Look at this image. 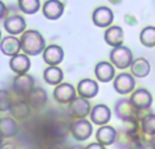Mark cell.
<instances>
[{
	"label": "cell",
	"mask_w": 155,
	"mask_h": 149,
	"mask_svg": "<svg viewBox=\"0 0 155 149\" xmlns=\"http://www.w3.org/2000/svg\"><path fill=\"white\" fill-rule=\"evenodd\" d=\"M151 149H155V147H154V148H151Z\"/></svg>",
	"instance_id": "obj_35"
},
{
	"label": "cell",
	"mask_w": 155,
	"mask_h": 149,
	"mask_svg": "<svg viewBox=\"0 0 155 149\" xmlns=\"http://www.w3.org/2000/svg\"><path fill=\"white\" fill-rule=\"evenodd\" d=\"M0 128H2L3 138H11V137L16 136V133L19 130L18 122L12 117H3L2 121H0Z\"/></svg>",
	"instance_id": "obj_23"
},
{
	"label": "cell",
	"mask_w": 155,
	"mask_h": 149,
	"mask_svg": "<svg viewBox=\"0 0 155 149\" xmlns=\"http://www.w3.org/2000/svg\"><path fill=\"white\" fill-rule=\"evenodd\" d=\"M44 80H45L46 84L49 85H60L63 83V77H64V74H63V71L60 69L59 67H48L44 69Z\"/></svg>",
	"instance_id": "obj_24"
},
{
	"label": "cell",
	"mask_w": 155,
	"mask_h": 149,
	"mask_svg": "<svg viewBox=\"0 0 155 149\" xmlns=\"http://www.w3.org/2000/svg\"><path fill=\"white\" fill-rule=\"evenodd\" d=\"M109 2L112 3V4H116V5H117V4H121V3H123V0H109Z\"/></svg>",
	"instance_id": "obj_33"
},
{
	"label": "cell",
	"mask_w": 155,
	"mask_h": 149,
	"mask_svg": "<svg viewBox=\"0 0 155 149\" xmlns=\"http://www.w3.org/2000/svg\"><path fill=\"white\" fill-rule=\"evenodd\" d=\"M70 132L76 141H86L93 133V125L86 118L84 119H76L71 123Z\"/></svg>",
	"instance_id": "obj_8"
},
{
	"label": "cell",
	"mask_w": 155,
	"mask_h": 149,
	"mask_svg": "<svg viewBox=\"0 0 155 149\" xmlns=\"http://www.w3.org/2000/svg\"><path fill=\"white\" fill-rule=\"evenodd\" d=\"M135 76L132 73L123 72L117 74L113 81V87H114L116 92L121 94V95H127V94H132L135 91Z\"/></svg>",
	"instance_id": "obj_7"
},
{
	"label": "cell",
	"mask_w": 155,
	"mask_h": 149,
	"mask_svg": "<svg viewBox=\"0 0 155 149\" xmlns=\"http://www.w3.org/2000/svg\"><path fill=\"white\" fill-rule=\"evenodd\" d=\"M22 52L27 56H38L45 52V40L37 30H26L21 37Z\"/></svg>",
	"instance_id": "obj_2"
},
{
	"label": "cell",
	"mask_w": 155,
	"mask_h": 149,
	"mask_svg": "<svg viewBox=\"0 0 155 149\" xmlns=\"http://www.w3.org/2000/svg\"><path fill=\"white\" fill-rule=\"evenodd\" d=\"M10 68L14 73L16 74H26L30 69V59L27 54L19 53L16 56L11 57L10 60Z\"/></svg>",
	"instance_id": "obj_20"
},
{
	"label": "cell",
	"mask_w": 155,
	"mask_h": 149,
	"mask_svg": "<svg viewBox=\"0 0 155 149\" xmlns=\"http://www.w3.org/2000/svg\"><path fill=\"white\" fill-rule=\"evenodd\" d=\"M110 62L118 69H127L134 64V54L125 46H118V48H113L109 54Z\"/></svg>",
	"instance_id": "obj_4"
},
{
	"label": "cell",
	"mask_w": 155,
	"mask_h": 149,
	"mask_svg": "<svg viewBox=\"0 0 155 149\" xmlns=\"http://www.w3.org/2000/svg\"><path fill=\"white\" fill-rule=\"evenodd\" d=\"M12 90L16 95L23 96L26 99L30 95V92L34 90V79L29 73L16 74L12 80Z\"/></svg>",
	"instance_id": "obj_5"
},
{
	"label": "cell",
	"mask_w": 155,
	"mask_h": 149,
	"mask_svg": "<svg viewBox=\"0 0 155 149\" xmlns=\"http://www.w3.org/2000/svg\"><path fill=\"white\" fill-rule=\"evenodd\" d=\"M129 100L137 110H148L153 104V95L146 88H137L131 94Z\"/></svg>",
	"instance_id": "obj_10"
},
{
	"label": "cell",
	"mask_w": 155,
	"mask_h": 149,
	"mask_svg": "<svg viewBox=\"0 0 155 149\" xmlns=\"http://www.w3.org/2000/svg\"><path fill=\"white\" fill-rule=\"evenodd\" d=\"M140 132L148 136H155V114L148 113L140 119Z\"/></svg>",
	"instance_id": "obj_28"
},
{
	"label": "cell",
	"mask_w": 155,
	"mask_h": 149,
	"mask_svg": "<svg viewBox=\"0 0 155 149\" xmlns=\"http://www.w3.org/2000/svg\"><path fill=\"white\" fill-rule=\"evenodd\" d=\"M2 149H18V147L14 142H3Z\"/></svg>",
	"instance_id": "obj_32"
},
{
	"label": "cell",
	"mask_w": 155,
	"mask_h": 149,
	"mask_svg": "<svg viewBox=\"0 0 155 149\" xmlns=\"http://www.w3.org/2000/svg\"><path fill=\"white\" fill-rule=\"evenodd\" d=\"M26 100L29 102V104L33 109H40V107L46 104L48 95H46L45 90H42V88H34V90L30 92V95L26 98Z\"/></svg>",
	"instance_id": "obj_25"
},
{
	"label": "cell",
	"mask_w": 155,
	"mask_h": 149,
	"mask_svg": "<svg viewBox=\"0 0 155 149\" xmlns=\"http://www.w3.org/2000/svg\"><path fill=\"white\" fill-rule=\"evenodd\" d=\"M91 113V106L88 99L84 98H76L72 103L70 104V114L76 119H84Z\"/></svg>",
	"instance_id": "obj_13"
},
{
	"label": "cell",
	"mask_w": 155,
	"mask_h": 149,
	"mask_svg": "<svg viewBox=\"0 0 155 149\" xmlns=\"http://www.w3.org/2000/svg\"><path fill=\"white\" fill-rule=\"evenodd\" d=\"M78 94H79L80 98H84V99H91L98 94L99 87H98V83L93 79H82L78 84L76 88Z\"/></svg>",
	"instance_id": "obj_17"
},
{
	"label": "cell",
	"mask_w": 155,
	"mask_h": 149,
	"mask_svg": "<svg viewBox=\"0 0 155 149\" xmlns=\"http://www.w3.org/2000/svg\"><path fill=\"white\" fill-rule=\"evenodd\" d=\"M110 118H112V111L105 104H97L91 109L90 113V119L93 123L98 126H105L109 123Z\"/></svg>",
	"instance_id": "obj_14"
},
{
	"label": "cell",
	"mask_w": 155,
	"mask_h": 149,
	"mask_svg": "<svg viewBox=\"0 0 155 149\" xmlns=\"http://www.w3.org/2000/svg\"><path fill=\"white\" fill-rule=\"evenodd\" d=\"M114 111L117 115L118 119H121L124 123H129V122H140L144 115H142V113L144 110H137L136 107L132 104V102L129 99H121V100L116 102L114 106Z\"/></svg>",
	"instance_id": "obj_3"
},
{
	"label": "cell",
	"mask_w": 155,
	"mask_h": 149,
	"mask_svg": "<svg viewBox=\"0 0 155 149\" xmlns=\"http://www.w3.org/2000/svg\"><path fill=\"white\" fill-rule=\"evenodd\" d=\"M64 3L60 0H46L42 5V14L49 21H57L64 14Z\"/></svg>",
	"instance_id": "obj_11"
},
{
	"label": "cell",
	"mask_w": 155,
	"mask_h": 149,
	"mask_svg": "<svg viewBox=\"0 0 155 149\" xmlns=\"http://www.w3.org/2000/svg\"><path fill=\"white\" fill-rule=\"evenodd\" d=\"M31 109L33 107L29 104V102L26 99H22V100H18L15 103H12L10 111L12 118H15L16 121H25L30 117L31 114Z\"/></svg>",
	"instance_id": "obj_22"
},
{
	"label": "cell",
	"mask_w": 155,
	"mask_h": 149,
	"mask_svg": "<svg viewBox=\"0 0 155 149\" xmlns=\"http://www.w3.org/2000/svg\"><path fill=\"white\" fill-rule=\"evenodd\" d=\"M53 99L59 104H68L70 106L76 99V90L70 83H61L53 90Z\"/></svg>",
	"instance_id": "obj_6"
},
{
	"label": "cell",
	"mask_w": 155,
	"mask_h": 149,
	"mask_svg": "<svg viewBox=\"0 0 155 149\" xmlns=\"http://www.w3.org/2000/svg\"><path fill=\"white\" fill-rule=\"evenodd\" d=\"M11 106H12V103H11L10 95L7 94V91L3 90L2 92H0V110L4 113V111H7V110H10Z\"/></svg>",
	"instance_id": "obj_30"
},
{
	"label": "cell",
	"mask_w": 155,
	"mask_h": 149,
	"mask_svg": "<svg viewBox=\"0 0 155 149\" xmlns=\"http://www.w3.org/2000/svg\"><path fill=\"white\" fill-rule=\"evenodd\" d=\"M104 40L112 48H118L123 46L124 42V30L120 26H110L106 29L104 34Z\"/></svg>",
	"instance_id": "obj_18"
},
{
	"label": "cell",
	"mask_w": 155,
	"mask_h": 149,
	"mask_svg": "<svg viewBox=\"0 0 155 149\" xmlns=\"http://www.w3.org/2000/svg\"><path fill=\"white\" fill-rule=\"evenodd\" d=\"M84 149H106V148H105V145L99 144V142H91Z\"/></svg>",
	"instance_id": "obj_31"
},
{
	"label": "cell",
	"mask_w": 155,
	"mask_h": 149,
	"mask_svg": "<svg viewBox=\"0 0 155 149\" xmlns=\"http://www.w3.org/2000/svg\"><path fill=\"white\" fill-rule=\"evenodd\" d=\"M140 43L146 48H155V27L154 26H147L142 30L139 35Z\"/></svg>",
	"instance_id": "obj_29"
},
{
	"label": "cell",
	"mask_w": 155,
	"mask_h": 149,
	"mask_svg": "<svg viewBox=\"0 0 155 149\" xmlns=\"http://www.w3.org/2000/svg\"><path fill=\"white\" fill-rule=\"evenodd\" d=\"M67 128L57 122H44L37 130V140L42 144H59L67 137Z\"/></svg>",
	"instance_id": "obj_1"
},
{
	"label": "cell",
	"mask_w": 155,
	"mask_h": 149,
	"mask_svg": "<svg viewBox=\"0 0 155 149\" xmlns=\"http://www.w3.org/2000/svg\"><path fill=\"white\" fill-rule=\"evenodd\" d=\"M18 7L26 15H34L42 8L40 0H18Z\"/></svg>",
	"instance_id": "obj_27"
},
{
	"label": "cell",
	"mask_w": 155,
	"mask_h": 149,
	"mask_svg": "<svg viewBox=\"0 0 155 149\" xmlns=\"http://www.w3.org/2000/svg\"><path fill=\"white\" fill-rule=\"evenodd\" d=\"M5 31L11 35H18V34H23L26 31V21L19 15H12V16H7L3 22Z\"/></svg>",
	"instance_id": "obj_15"
},
{
	"label": "cell",
	"mask_w": 155,
	"mask_h": 149,
	"mask_svg": "<svg viewBox=\"0 0 155 149\" xmlns=\"http://www.w3.org/2000/svg\"><path fill=\"white\" fill-rule=\"evenodd\" d=\"M129 149H146V147H143V145H136V147H132Z\"/></svg>",
	"instance_id": "obj_34"
},
{
	"label": "cell",
	"mask_w": 155,
	"mask_h": 149,
	"mask_svg": "<svg viewBox=\"0 0 155 149\" xmlns=\"http://www.w3.org/2000/svg\"><path fill=\"white\" fill-rule=\"evenodd\" d=\"M114 15H113V11L109 7H97L93 11V23L97 27H102V29H107V27L112 26Z\"/></svg>",
	"instance_id": "obj_9"
},
{
	"label": "cell",
	"mask_w": 155,
	"mask_h": 149,
	"mask_svg": "<svg viewBox=\"0 0 155 149\" xmlns=\"http://www.w3.org/2000/svg\"><path fill=\"white\" fill-rule=\"evenodd\" d=\"M42 59L49 67H57L64 59V50L59 45H49L42 53Z\"/></svg>",
	"instance_id": "obj_16"
},
{
	"label": "cell",
	"mask_w": 155,
	"mask_h": 149,
	"mask_svg": "<svg viewBox=\"0 0 155 149\" xmlns=\"http://www.w3.org/2000/svg\"><path fill=\"white\" fill-rule=\"evenodd\" d=\"M0 49H2L3 54H5V56H10V57L16 56L22 50L21 38H16L14 35L4 37L2 41V45H0Z\"/></svg>",
	"instance_id": "obj_21"
},
{
	"label": "cell",
	"mask_w": 155,
	"mask_h": 149,
	"mask_svg": "<svg viewBox=\"0 0 155 149\" xmlns=\"http://www.w3.org/2000/svg\"><path fill=\"white\" fill-rule=\"evenodd\" d=\"M151 67H150V62L147 61L146 59H136L134 61V64L131 65V73L134 74L135 77H146L150 74Z\"/></svg>",
	"instance_id": "obj_26"
},
{
	"label": "cell",
	"mask_w": 155,
	"mask_h": 149,
	"mask_svg": "<svg viewBox=\"0 0 155 149\" xmlns=\"http://www.w3.org/2000/svg\"><path fill=\"white\" fill-rule=\"evenodd\" d=\"M114 68L116 67L110 61H99L98 64L95 65V69H94L97 80L101 83H109V81H112V80H114L116 79Z\"/></svg>",
	"instance_id": "obj_12"
},
{
	"label": "cell",
	"mask_w": 155,
	"mask_h": 149,
	"mask_svg": "<svg viewBox=\"0 0 155 149\" xmlns=\"http://www.w3.org/2000/svg\"><path fill=\"white\" fill-rule=\"evenodd\" d=\"M117 130H116L113 126H101V128L97 130L95 133V138H97V142H99V144L102 145H112L114 144L116 141H117Z\"/></svg>",
	"instance_id": "obj_19"
}]
</instances>
